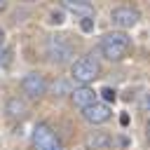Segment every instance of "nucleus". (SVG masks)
<instances>
[{"label":"nucleus","mask_w":150,"mask_h":150,"mask_svg":"<svg viewBox=\"0 0 150 150\" xmlns=\"http://www.w3.org/2000/svg\"><path fill=\"white\" fill-rule=\"evenodd\" d=\"M138 19H141V12H138L136 7H129V5L115 7V9L110 12V21H112V26H117V28H122V30L134 28V26L138 23Z\"/></svg>","instance_id":"nucleus-4"},{"label":"nucleus","mask_w":150,"mask_h":150,"mask_svg":"<svg viewBox=\"0 0 150 150\" xmlns=\"http://www.w3.org/2000/svg\"><path fill=\"white\" fill-rule=\"evenodd\" d=\"M82 117L89 122V124H103V122H108L110 117H112V110H110V105H105V103H91V105H87L84 110H82Z\"/></svg>","instance_id":"nucleus-7"},{"label":"nucleus","mask_w":150,"mask_h":150,"mask_svg":"<svg viewBox=\"0 0 150 150\" xmlns=\"http://www.w3.org/2000/svg\"><path fill=\"white\" fill-rule=\"evenodd\" d=\"M84 2H89V0H84Z\"/></svg>","instance_id":"nucleus-21"},{"label":"nucleus","mask_w":150,"mask_h":150,"mask_svg":"<svg viewBox=\"0 0 150 150\" xmlns=\"http://www.w3.org/2000/svg\"><path fill=\"white\" fill-rule=\"evenodd\" d=\"M5 112H7L9 117L19 120V117H23V115L28 112V105H26V101H21L19 96H14V98H9V101H7V105H5Z\"/></svg>","instance_id":"nucleus-11"},{"label":"nucleus","mask_w":150,"mask_h":150,"mask_svg":"<svg viewBox=\"0 0 150 150\" xmlns=\"http://www.w3.org/2000/svg\"><path fill=\"white\" fill-rule=\"evenodd\" d=\"M148 141H150V122H148Z\"/></svg>","instance_id":"nucleus-19"},{"label":"nucleus","mask_w":150,"mask_h":150,"mask_svg":"<svg viewBox=\"0 0 150 150\" xmlns=\"http://www.w3.org/2000/svg\"><path fill=\"white\" fill-rule=\"evenodd\" d=\"M33 148L35 150H63L59 136L54 134V129L45 122H40L33 129Z\"/></svg>","instance_id":"nucleus-3"},{"label":"nucleus","mask_w":150,"mask_h":150,"mask_svg":"<svg viewBox=\"0 0 150 150\" xmlns=\"http://www.w3.org/2000/svg\"><path fill=\"white\" fill-rule=\"evenodd\" d=\"M61 7L80 19H94V14H96V9L84 0H61Z\"/></svg>","instance_id":"nucleus-9"},{"label":"nucleus","mask_w":150,"mask_h":150,"mask_svg":"<svg viewBox=\"0 0 150 150\" xmlns=\"http://www.w3.org/2000/svg\"><path fill=\"white\" fill-rule=\"evenodd\" d=\"M101 54L108 59V61H122L129 49H131V38L124 33V30H112V33H105L101 38V45H98Z\"/></svg>","instance_id":"nucleus-1"},{"label":"nucleus","mask_w":150,"mask_h":150,"mask_svg":"<svg viewBox=\"0 0 150 150\" xmlns=\"http://www.w3.org/2000/svg\"><path fill=\"white\" fill-rule=\"evenodd\" d=\"M101 96H103L105 101H115V98H117L115 89H110V87H103V89H101Z\"/></svg>","instance_id":"nucleus-13"},{"label":"nucleus","mask_w":150,"mask_h":150,"mask_svg":"<svg viewBox=\"0 0 150 150\" xmlns=\"http://www.w3.org/2000/svg\"><path fill=\"white\" fill-rule=\"evenodd\" d=\"M23 2H38V0H23Z\"/></svg>","instance_id":"nucleus-20"},{"label":"nucleus","mask_w":150,"mask_h":150,"mask_svg":"<svg viewBox=\"0 0 150 150\" xmlns=\"http://www.w3.org/2000/svg\"><path fill=\"white\" fill-rule=\"evenodd\" d=\"M80 26H82V30H91L94 28V19H82Z\"/></svg>","instance_id":"nucleus-15"},{"label":"nucleus","mask_w":150,"mask_h":150,"mask_svg":"<svg viewBox=\"0 0 150 150\" xmlns=\"http://www.w3.org/2000/svg\"><path fill=\"white\" fill-rule=\"evenodd\" d=\"M70 91H73V87H70L68 80H56V82L52 84V94H54V96H66V94H70Z\"/></svg>","instance_id":"nucleus-12"},{"label":"nucleus","mask_w":150,"mask_h":150,"mask_svg":"<svg viewBox=\"0 0 150 150\" xmlns=\"http://www.w3.org/2000/svg\"><path fill=\"white\" fill-rule=\"evenodd\" d=\"M7 9V0H0V12H5Z\"/></svg>","instance_id":"nucleus-17"},{"label":"nucleus","mask_w":150,"mask_h":150,"mask_svg":"<svg viewBox=\"0 0 150 150\" xmlns=\"http://www.w3.org/2000/svg\"><path fill=\"white\" fill-rule=\"evenodd\" d=\"M47 56H49L52 63H59V66L68 63L70 56H73V47L63 40V35H56V38H52L47 42Z\"/></svg>","instance_id":"nucleus-5"},{"label":"nucleus","mask_w":150,"mask_h":150,"mask_svg":"<svg viewBox=\"0 0 150 150\" xmlns=\"http://www.w3.org/2000/svg\"><path fill=\"white\" fill-rule=\"evenodd\" d=\"M96 91L89 87V84H80V87H75L73 91H70V101H73V105H77L80 110H84L87 105H91V103H96Z\"/></svg>","instance_id":"nucleus-8"},{"label":"nucleus","mask_w":150,"mask_h":150,"mask_svg":"<svg viewBox=\"0 0 150 150\" xmlns=\"http://www.w3.org/2000/svg\"><path fill=\"white\" fill-rule=\"evenodd\" d=\"M5 42V33H2V28H0V45Z\"/></svg>","instance_id":"nucleus-18"},{"label":"nucleus","mask_w":150,"mask_h":150,"mask_svg":"<svg viewBox=\"0 0 150 150\" xmlns=\"http://www.w3.org/2000/svg\"><path fill=\"white\" fill-rule=\"evenodd\" d=\"M21 91L28 96V98H40L47 94V80L42 73H28L23 75L21 80Z\"/></svg>","instance_id":"nucleus-6"},{"label":"nucleus","mask_w":150,"mask_h":150,"mask_svg":"<svg viewBox=\"0 0 150 150\" xmlns=\"http://www.w3.org/2000/svg\"><path fill=\"white\" fill-rule=\"evenodd\" d=\"M98 75H101V66H98V61L94 59V54L82 56V59H77V61L70 63V77H73L75 82H80V84H89V82L96 80Z\"/></svg>","instance_id":"nucleus-2"},{"label":"nucleus","mask_w":150,"mask_h":150,"mask_svg":"<svg viewBox=\"0 0 150 150\" xmlns=\"http://www.w3.org/2000/svg\"><path fill=\"white\" fill-rule=\"evenodd\" d=\"M138 105H141V110H143V112H150V94H143V96H141V101H138Z\"/></svg>","instance_id":"nucleus-14"},{"label":"nucleus","mask_w":150,"mask_h":150,"mask_svg":"<svg viewBox=\"0 0 150 150\" xmlns=\"http://www.w3.org/2000/svg\"><path fill=\"white\" fill-rule=\"evenodd\" d=\"M84 143H87L89 150H103V148H108V145L112 143V138H110L105 131H91Z\"/></svg>","instance_id":"nucleus-10"},{"label":"nucleus","mask_w":150,"mask_h":150,"mask_svg":"<svg viewBox=\"0 0 150 150\" xmlns=\"http://www.w3.org/2000/svg\"><path fill=\"white\" fill-rule=\"evenodd\" d=\"M49 21H52V23H61V21H63V14H61V12H52V19H49Z\"/></svg>","instance_id":"nucleus-16"}]
</instances>
